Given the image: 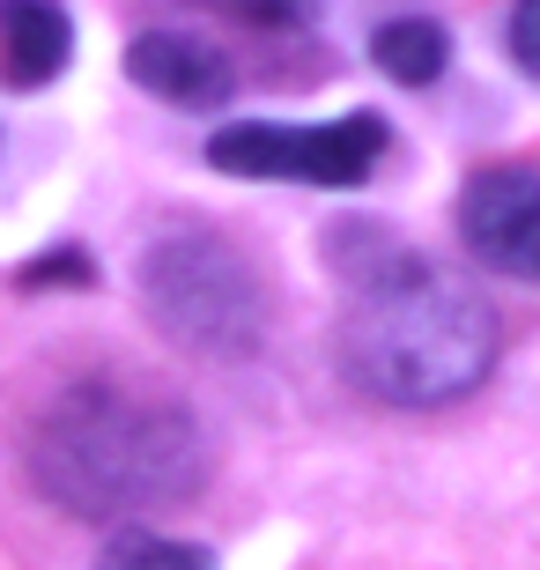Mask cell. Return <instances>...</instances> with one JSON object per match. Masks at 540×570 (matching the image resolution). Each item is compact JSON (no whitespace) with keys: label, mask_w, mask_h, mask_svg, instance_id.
Wrapping results in <instances>:
<instances>
[{"label":"cell","mask_w":540,"mask_h":570,"mask_svg":"<svg viewBox=\"0 0 540 570\" xmlns=\"http://www.w3.org/2000/svg\"><path fill=\"white\" fill-rule=\"evenodd\" d=\"M371 259L348 267V318H341V363L377 401L436 407L489 379L497 363V312L444 267L385 245L363 230Z\"/></svg>","instance_id":"1"},{"label":"cell","mask_w":540,"mask_h":570,"mask_svg":"<svg viewBox=\"0 0 540 570\" xmlns=\"http://www.w3.org/2000/svg\"><path fill=\"white\" fill-rule=\"evenodd\" d=\"M30 474L60 511L126 519L200 482V430L186 407L134 385H75L30 438Z\"/></svg>","instance_id":"2"},{"label":"cell","mask_w":540,"mask_h":570,"mask_svg":"<svg viewBox=\"0 0 540 570\" xmlns=\"http://www.w3.org/2000/svg\"><path fill=\"white\" fill-rule=\"evenodd\" d=\"M141 296H148V318L170 341L208 348V356H245V348H259V326H267L259 275L215 230L164 237L141 267Z\"/></svg>","instance_id":"3"},{"label":"cell","mask_w":540,"mask_h":570,"mask_svg":"<svg viewBox=\"0 0 540 570\" xmlns=\"http://www.w3.org/2000/svg\"><path fill=\"white\" fill-rule=\"evenodd\" d=\"M385 156V119L377 111H348L333 127H223L208 141V164L229 178H289V186H363Z\"/></svg>","instance_id":"4"},{"label":"cell","mask_w":540,"mask_h":570,"mask_svg":"<svg viewBox=\"0 0 540 570\" xmlns=\"http://www.w3.org/2000/svg\"><path fill=\"white\" fill-rule=\"evenodd\" d=\"M459 237L497 275L540 282V170L503 164V170L467 178V193H459Z\"/></svg>","instance_id":"5"},{"label":"cell","mask_w":540,"mask_h":570,"mask_svg":"<svg viewBox=\"0 0 540 570\" xmlns=\"http://www.w3.org/2000/svg\"><path fill=\"white\" fill-rule=\"evenodd\" d=\"M126 75L164 97V105H186V111H208L229 97V60L215 45L186 38V30H148V38L126 45Z\"/></svg>","instance_id":"6"},{"label":"cell","mask_w":540,"mask_h":570,"mask_svg":"<svg viewBox=\"0 0 540 570\" xmlns=\"http://www.w3.org/2000/svg\"><path fill=\"white\" fill-rule=\"evenodd\" d=\"M75 52V22L60 0H0V75L16 89H45Z\"/></svg>","instance_id":"7"},{"label":"cell","mask_w":540,"mask_h":570,"mask_svg":"<svg viewBox=\"0 0 540 570\" xmlns=\"http://www.w3.org/2000/svg\"><path fill=\"white\" fill-rule=\"evenodd\" d=\"M371 60L385 67L400 89H430L436 75H444V60H452V38H444L430 16H400L371 38Z\"/></svg>","instance_id":"8"},{"label":"cell","mask_w":540,"mask_h":570,"mask_svg":"<svg viewBox=\"0 0 540 570\" xmlns=\"http://www.w3.org/2000/svg\"><path fill=\"white\" fill-rule=\"evenodd\" d=\"M97 570H215L208 549H193V541H170V533H148V527H126L105 541Z\"/></svg>","instance_id":"9"},{"label":"cell","mask_w":540,"mask_h":570,"mask_svg":"<svg viewBox=\"0 0 540 570\" xmlns=\"http://www.w3.org/2000/svg\"><path fill=\"white\" fill-rule=\"evenodd\" d=\"M229 8H237L245 22H259V30H296L318 0H229Z\"/></svg>","instance_id":"10"},{"label":"cell","mask_w":540,"mask_h":570,"mask_svg":"<svg viewBox=\"0 0 540 570\" xmlns=\"http://www.w3.org/2000/svg\"><path fill=\"white\" fill-rule=\"evenodd\" d=\"M511 52H519V67L540 82V0H519V8H511Z\"/></svg>","instance_id":"11"}]
</instances>
